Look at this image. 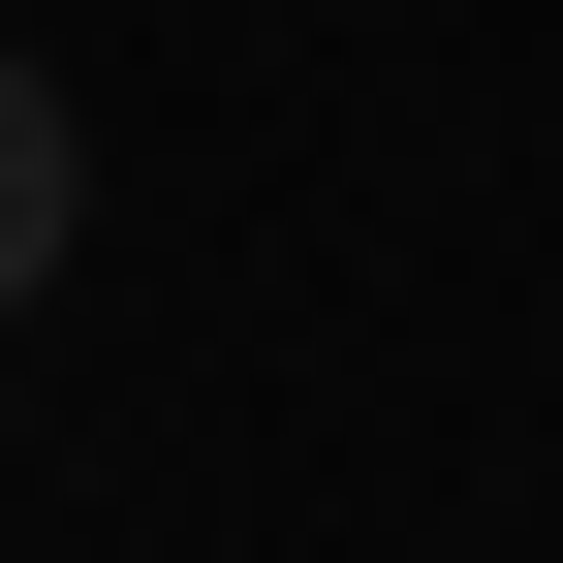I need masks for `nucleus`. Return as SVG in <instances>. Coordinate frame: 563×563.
<instances>
[{
  "mask_svg": "<svg viewBox=\"0 0 563 563\" xmlns=\"http://www.w3.org/2000/svg\"><path fill=\"white\" fill-rule=\"evenodd\" d=\"M63 220H95V157H63V95H32V63H0V313H32V282H63Z\"/></svg>",
  "mask_w": 563,
  "mask_h": 563,
  "instance_id": "nucleus-1",
  "label": "nucleus"
}]
</instances>
